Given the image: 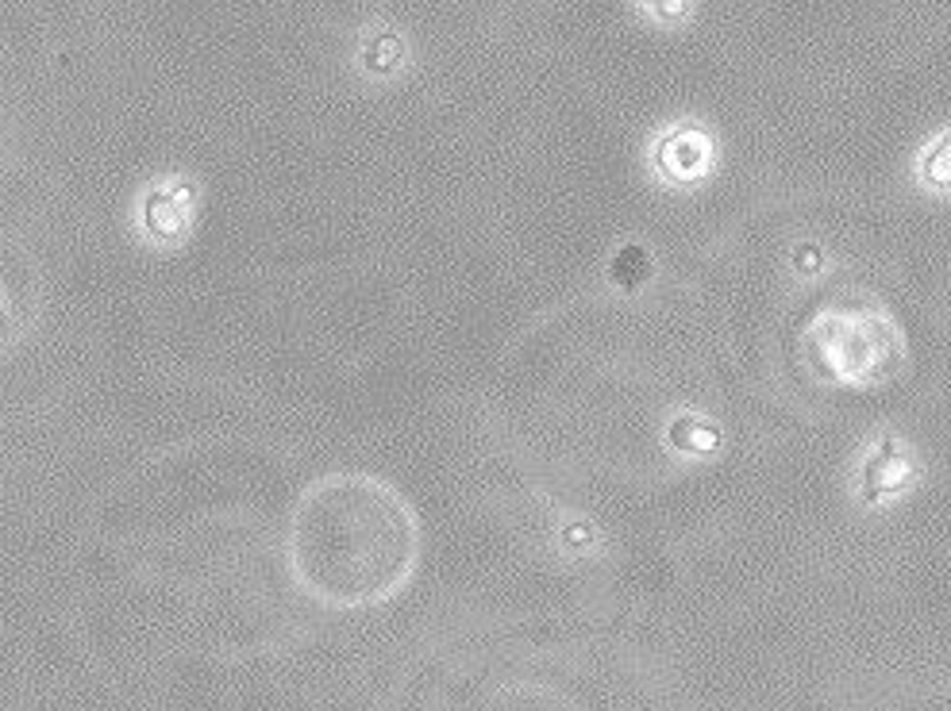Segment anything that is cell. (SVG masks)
<instances>
[{"label":"cell","instance_id":"1","mask_svg":"<svg viewBox=\"0 0 951 711\" xmlns=\"http://www.w3.org/2000/svg\"><path fill=\"white\" fill-rule=\"evenodd\" d=\"M802 346L820 381L844 389H879L905 362L902 331L874 300H836L820 308Z\"/></svg>","mask_w":951,"mask_h":711},{"label":"cell","instance_id":"2","mask_svg":"<svg viewBox=\"0 0 951 711\" xmlns=\"http://www.w3.org/2000/svg\"><path fill=\"white\" fill-rule=\"evenodd\" d=\"M652 162L670 185H698L713 173L716 142L701 124H675L655 139Z\"/></svg>","mask_w":951,"mask_h":711},{"label":"cell","instance_id":"3","mask_svg":"<svg viewBox=\"0 0 951 711\" xmlns=\"http://www.w3.org/2000/svg\"><path fill=\"white\" fill-rule=\"evenodd\" d=\"M193 216H197V185L185 177L155 185L139 204L143 231H147V239H155V243H162V246L185 243Z\"/></svg>","mask_w":951,"mask_h":711},{"label":"cell","instance_id":"4","mask_svg":"<svg viewBox=\"0 0 951 711\" xmlns=\"http://www.w3.org/2000/svg\"><path fill=\"white\" fill-rule=\"evenodd\" d=\"M913 478H917V461H913L909 446L902 443L874 446V454L863 466V485L871 501H886V496L902 493V489L913 485Z\"/></svg>","mask_w":951,"mask_h":711},{"label":"cell","instance_id":"5","mask_svg":"<svg viewBox=\"0 0 951 711\" xmlns=\"http://www.w3.org/2000/svg\"><path fill=\"white\" fill-rule=\"evenodd\" d=\"M667 443L675 446L686 458H713L721 450V431L716 423H709L705 415H675L667 427Z\"/></svg>","mask_w":951,"mask_h":711},{"label":"cell","instance_id":"6","mask_svg":"<svg viewBox=\"0 0 951 711\" xmlns=\"http://www.w3.org/2000/svg\"><path fill=\"white\" fill-rule=\"evenodd\" d=\"M405 39L397 32H389V27H377V32L366 35V43H362V70L374 73V78H389V73H397L405 66Z\"/></svg>","mask_w":951,"mask_h":711},{"label":"cell","instance_id":"7","mask_svg":"<svg viewBox=\"0 0 951 711\" xmlns=\"http://www.w3.org/2000/svg\"><path fill=\"white\" fill-rule=\"evenodd\" d=\"M920 181L928 188H951V135L936 139L920 158Z\"/></svg>","mask_w":951,"mask_h":711},{"label":"cell","instance_id":"8","mask_svg":"<svg viewBox=\"0 0 951 711\" xmlns=\"http://www.w3.org/2000/svg\"><path fill=\"white\" fill-rule=\"evenodd\" d=\"M632 4H636V9H644V12H652V16L667 20V24L686 20V16H690V9H693V0H632Z\"/></svg>","mask_w":951,"mask_h":711}]
</instances>
